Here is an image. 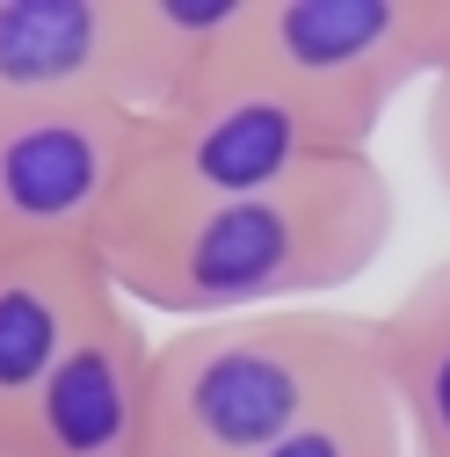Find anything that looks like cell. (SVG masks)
<instances>
[{
  "label": "cell",
  "instance_id": "obj_3",
  "mask_svg": "<svg viewBox=\"0 0 450 457\" xmlns=\"http://www.w3.org/2000/svg\"><path fill=\"white\" fill-rule=\"evenodd\" d=\"M349 153L356 145L320 109H305L276 80L225 59L204 87L138 117L117 225H160V218H196V211H218V204H247L276 182L305 175V167L349 160Z\"/></svg>",
  "mask_w": 450,
  "mask_h": 457
},
{
  "label": "cell",
  "instance_id": "obj_11",
  "mask_svg": "<svg viewBox=\"0 0 450 457\" xmlns=\"http://www.w3.org/2000/svg\"><path fill=\"white\" fill-rule=\"evenodd\" d=\"M262 457H407V428L400 407L378 378H363L356 392H342L334 407H320L305 428H291L284 443H269Z\"/></svg>",
  "mask_w": 450,
  "mask_h": 457
},
{
  "label": "cell",
  "instance_id": "obj_6",
  "mask_svg": "<svg viewBox=\"0 0 450 457\" xmlns=\"http://www.w3.org/2000/svg\"><path fill=\"white\" fill-rule=\"evenodd\" d=\"M153 421V334L138 305L109 298L88 334L59 356L15 421L29 457H146Z\"/></svg>",
  "mask_w": 450,
  "mask_h": 457
},
{
  "label": "cell",
  "instance_id": "obj_7",
  "mask_svg": "<svg viewBox=\"0 0 450 457\" xmlns=\"http://www.w3.org/2000/svg\"><path fill=\"white\" fill-rule=\"evenodd\" d=\"M131 109V0H0V109Z\"/></svg>",
  "mask_w": 450,
  "mask_h": 457
},
{
  "label": "cell",
  "instance_id": "obj_8",
  "mask_svg": "<svg viewBox=\"0 0 450 457\" xmlns=\"http://www.w3.org/2000/svg\"><path fill=\"white\" fill-rule=\"evenodd\" d=\"M117 298L102 247L0 240V436H15L37 385L88 334V320Z\"/></svg>",
  "mask_w": 450,
  "mask_h": 457
},
{
  "label": "cell",
  "instance_id": "obj_5",
  "mask_svg": "<svg viewBox=\"0 0 450 457\" xmlns=\"http://www.w3.org/2000/svg\"><path fill=\"white\" fill-rule=\"evenodd\" d=\"M138 109H0V240L102 247L124 204Z\"/></svg>",
  "mask_w": 450,
  "mask_h": 457
},
{
  "label": "cell",
  "instance_id": "obj_13",
  "mask_svg": "<svg viewBox=\"0 0 450 457\" xmlns=\"http://www.w3.org/2000/svg\"><path fill=\"white\" fill-rule=\"evenodd\" d=\"M0 457H29V450H22V443H15V436H0Z\"/></svg>",
  "mask_w": 450,
  "mask_h": 457
},
{
  "label": "cell",
  "instance_id": "obj_9",
  "mask_svg": "<svg viewBox=\"0 0 450 457\" xmlns=\"http://www.w3.org/2000/svg\"><path fill=\"white\" fill-rule=\"evenodd\" d=\"M378 385L392 392L414 457H450V262L421 269L378 312Z\"/></svg>",
  "mask_w": 450,
  "mask_h": 457
},
{
  "label": "cell",
  "instance_id": "obj_10",
  "mask_svg": "<svg viewBox=\"0 0 450 457\" xmlns=\"http://www.w3.org/2000/svg\"><path fill=\"white\" fill-rule=\"evenodd\" d=\"M254 0H131V109L182 102L240 51Z\"/></svg>",
  "mask_w": 450,
  "mask_h": 457
},
{
  "label": "cell",
  "instance_id": "obj_12",
  "mask_svg": "<svg viewBox=\"0 0 450 457\" xmlns=\"http://www.w3.org/2000/svg\"><path fill=\"white\" fill-rule=\"evenodd\" d=\"M421 145H429V167H436V182L450 196V66L429 80V124H421Z\"/></svg>",
  "mask_w": 450,
  "mask_h": 457
},
{
  "label": "cell",
  "instance_id": "obj_2",
  "mask_svg": "<svg viewBox=\"0 0 450 457\" xmlns=\"http://www.w3.org/2000/svg\"><path fill=\"white\" fill-rule=\"evenodd\" d=\"M378 378V320L349 305H291L189 320L153 341L146 457H262L320 407Z\"/></svg>",
  "mask_w": 450,
  "mask_h": 457
},
{
  "label": "cell",
  "instance_id": "obj_1",
  "mask_svg": "<svg viewBox=\"0 0 450 457\" xmlns=\"http://www.w3.org/2000/svg\"><path fill=\"white\" fill-rule=\"evenodd\" d=\"M392 225H400L392 175L378 167V153H349L247 204H218L160 225H117L102 240V262L117 298L138 312L240 320V312L327 305L385 254Z\"/></svg>",
  "mask_w": 450,
  "mask_h": 457
},
{
  "label": "cell",
  "instance_id": "obj_4",
  "mask_svg": "<svg viewBox=\"0 0 450 457\" xmlns=\"http://www.w3.org/2000/svg\"><path fill=\"white\" fill-rule=\"evenodd\" d=\"M233 66L276 80L371 153L392 102L450 66V0H254Z\"/></svg>",
  "mask_w": 450,
  "mask_h": 457
}]
</instances>
